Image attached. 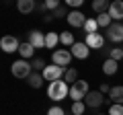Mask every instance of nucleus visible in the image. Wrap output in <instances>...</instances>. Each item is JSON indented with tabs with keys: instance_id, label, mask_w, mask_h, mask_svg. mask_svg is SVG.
<instances>
[{
	"instance_id": "20e7f679",
	"label": "nucleus",
	"mask_w": 123,
	"mask_h": 115,
	"mask_svg": "<svg viewBox=\"0 0 123 115\" xmlns=\"http://www.w3.org/2000/svg\"><path fill=\"white\" fill-rule=\"evenodd\" d=\"M72 58H74V56H72L70 49H53L51 62L55 64V66H60V68H66V66H70Z\"/></svg>"
},
{
	"instance_id": "f704fd0d",
	"label": "nucleus",
	"mask_w": 123,
	"mask_h": 115,
	"mask_svg": "<svg viewBox=\"0 0 123 115\" xmlns=\"http://www.w3.org/2000/svg\"><path fill=\"white\" fill-rule=\"evenodd\" d=\"M98 115H107V113H98Z\"/></svg>"
},
{
	"instance_id": "0eeeda50",
	"label": "nucleus",
	"mask_w": 123,
	"mask_h": 115,
	"mask_svg": "<svg viewBox=\"0 0 123 115\" xmlns=\"http://www.w3.org/2000/svg\"><path fill=\"white\" fill-rule=\"evenodd\" d=\"M105 101H107V99H105V95H103L101 90H90V93L86 95V99H84L86 107H90V109H98Z\"/></svg>"
},
{
	"instance_id": "72a5a7b5",
	"label": "nucleus",
	"mask_w": 123,
	"mask_h": 115,
	"mask_svg": "<svg viewBox=\"0 0 123 115\" xmlns=\"http://www.w3.org/2000/svg\"><path fill=\"white\" fill-rule=\"evenodd\" d=\"M51 19H53V14H51V13H45V17H43V21H45V23H49Z\"/></svg>"
},
{
	"instance_id": "a878e982",
	"label": "nucleus",
	"mask_w": 123,
	"mask_h": 115,
	"mask_svg": "<svg viewBox=\"0 0 123 115\" xmlns=\"http://www.w3.org/2000/svg\"><path fill=\"white\" fill-rule=\"evenodd\" d=\"M72 115H84V111H86V103L84 101H78V103H72Z\"/></svg>"
},
{
	"instance_id": "9b49d317",
	"label": "nucleus",
	"mask_w": 123,
	"mask_h": 115,
	"mask_svg": "<svg viewBox=\"0 0 123 115\" xmlns=\"http://www.w3.org/2000/svg\"><path fill=\"white\" fill-rule=\"evenodd\" d=\"M68 25L70 27H82L84 29V23H86V14L80 13V10H70V14H68Z\"/></svg>"
},
{
	"instance_id": "7ed1b4c3",
	"label": "nucleus",
	"mask_w": 123,
	"mask_h": 115,
	"mask_svg": "<svg viewBox=\"0 0 123 115\" xmlns=\"http://www.w3.org/2000/svg\"><path fill=\"white\" fill-rule=\"evenodd\" d=\"M88 93H90V90H88V82H86V80H78V82H74L70 86V99L74 103L84 101Z\"/></svg>"
},
{
	"instance_id": "423d86ee",
	"label": "nucleus",
	"mask_w": 123,
	"mask_h": 115,
	"mask_svg": "<svg viewBox=\"0 0 123 115\" xmlns=\"http://www.w3.org/2000/svg\"><path fill=\"white\" fill-rule=\"evenodd\" d=\"M0 49L4 53H14L21 49V41L17 39L14 35H4L2 39H0Z\"/></svg>"
},
{
	"instance_id": "6e6552de",
	"label": "nucleus",
	"mask_w": 123,
	"mask_h": 115,
	"mask_svg": "<svg viewBox=\"0 0 123 115\" xmlns=\"http://www.w3.org/2000/svg\"><path fill=\"white\" fill-rule=\"evenodd\" d=\"M107 39L111 43H121L123 41V23H113L107 29Z\"/></svg>"
},
{
	"instance_id": "c85d7f7f",
	"label": "nucleus",
	"mask_w": 123,
	"mask_h": 115,
	"mask_svg": "<svg viewBox=\"0 0 123 115\" xmlns=\"http://www.w3.org/2000/svg\"><path fill=\"white\" fill-rule=\"evenodd\" d=\"M53 19H62V17H66L68 19V14H70V13H68V8H66V6H60V8H57V10H53Z\"/></svg>"
},
{
	"instance_id": "bb28decb",
	"label": "nucleus",
	"mask_w": 123,
	"mask_h": 115,
	"mask_svg": "<svg viewBox=\"0 0 123 115\" xmlns=\"http://www.w3.org/2000/svg\"><path fill=\"white\" fill-rule=\"evenodd\" d=\"M43 4H45V10H51V13H53V10H57V8L62 6L60 0H45Z\"/></svg>"
},
{
	"instance_id": "9d476101",
	"label": "nucleus",
	"mask_w": 123,
	"mask_h": 115,
	"mask_svg": "<svg viewBox=\"0 0 123 115\" xmlns=\"http://www.w3.org/2000/svg\"><path fill=\"white\" fill-rule=\"evenodd\" d=\"M84 43H86L90 49H103V45H105V35H103V33L86 35V37H84Z\"/></svg>"
},
{
	"instance_id": "7c9ffc66",
	"label": "nucleus",
	"mask_w": 123,
	"mask_h": 115,
	"mask_svg": "<svg viewBox=\"0 0 123 115\" xmlns=\"http://www.w3.org/2000/svg\"><path fill=\"white\" fill-rule=\"evenodd\" d=\"M107 115H123V105H111Z\"/></svg>"
},
{
	"instance_id": "f8f14e48",
	"label": "nucleus",
	"mask_w": 123,
	"mask_h": 115,
	"mask_svg": "<svg viewBox=\"0 0 123 115\" xmlns=\"http://www.w3.org/2000/svg\"><path fill=\"white\" fill-rule=\"evenodd\" d=\"M109 17L113 19L115 23H119L123 19V0H113L109 6Z\"/></svg>"
},
{
	"instance_id": "473e14b6",
	"label": "nucleus",
	"mask_w": 123,
	"mask_h": 115,
	"mask_svg": "<svg viewBox=\"0 0 123 115\" xmlns=\"http://www.w3.org/2000/svg\"><path fill=\"white\" fill-rule=\"evenodd\" d=\"M111 89H113V86H109V84H107V82H103V84H101V86H98V90H101V93H103V95H105V93H107V95H109V93H111Z\"/></svg>"
},
{
	"instance_id": "1a4fd4ad",
	"label": "nucleus",
	"mask_w": 123,
	"mask_h": 115,
	"mask_svg": "<svg viewBox=\"0 0 123 115\" xmlns=\"http://www.w3.org/2000/svg\"><path fill=\"white\" fill-rule=\"evenodd\" d=\"M70 51H72V56H74L76 60H86V58L90 56V47H88L84 41H76L70 47Z\"/></svg>"
},
{
	"instance_id": "4468645a",
	"label": "nucleus",
	"mask_w": 123,
	"mask_h": 115,
	"mask_svg": "<svg viewBox=\"0 0 123 115\" xmlns=\"http://www.w3.org/2000/svg\"><path fill=\"white\" fill-rule=\"evenodd\" d=\"M109 101H111V105H123V84H117V86L111 89Z\"/></svg>"
},
{
	"instance_id": "2eb2a0df",
	"label": "nucleus",
	"mask_w": 123,
	"mask_h": 115,
	"mask_svg": "<svg viewBox=\"0 0 123 115\" xmlns=\"http://www.w3.org/2000/svg\"><path fill=\"white\" fill-rule=\"evenodd\" d=\"M17 10L21 14H31L33 10H35V2H33V0H18L17 2Z\"/></svg>"
},
{
	"instance_id": "6ab92c4d",
	"label": "nucleus",
	"mask_w": 123,
	"mask_h": 115,
	"mask_svg": "<svg viewBox=\"0 0 123 115\" xmlns=\"http://www.w3.org/2000/svg\"><path fill=\"white\" fill-rule=\"evenodd\" d=\"M18 53H21V60H29V58H33V53H35V47H33L29 41H25V43H21Z\"/></svg>"
},
{
	"instance_id": "2f4dec72",
	"label": "nucleus",
	"mask_w": 123,
	"mask_h": 115,
	"mask_svg": "<svg viewBox=\"0 0 123 115\" xmlns=\"http://www.w3.org/2000/svg\"><path fill=\"white\" fill-rule=\"evenodd\" d=\"M68 6H72L74 10H78L82 6V0H68Z\"/></svg>"
},
{
	"instance_id": "aec40b11",
	"label": "nucleus",
	"mask_w": 123,
	"mask_h": 115,
	"mask_svg": "<svg viewBox=\"0 0 123 115\" xmlns=\"http://www.w3.org/2000/svg\"><path fill=\"white\" fill-rule=\"evenodd\" d=\"M98 23H97V19L94 17H90V19H86V23H84V33L86 35H92V33H98Z\"/></svg>"
},
{
	"instance_id": "c756f323",
	"label": "nucleus",
	"mask_w": 123,
	"mask_h": 115,
	"mask_svg": "<svg viewBox=\"0 0 123 115\" xmlns=\"http://www.w3.org/2000/svg\"><path fill=\"white\" fill-rule=\"evenodd\" d=\"M47 115H66V111L62 109L60 105H53V107H49V109H47Z\"/></svg>"
},
{
	"instance_id": "dca6fc26",
	"label": "nucleus",
	"mask_w": 123,
	"mask_h": 115,
	"mask_svg": "<svg viewBox=\"0 0 123 115\" xmlns=\"http://www.w3.org/2000/svg\"><path fill=\"white\" fill-rule=\"evenodd\" d=\"M117 70H119V62H115V60H111V58H107L105 62H103V72H105L107 76L117 74Z\"/></svg>"
},
{
	"instance_id": "393cba45",
	"label": "nucleus",
	"mask_w": 123,
	"mask_h": 115,
	"mask_svg": "<svg viewBox=\"0 0 123 115\" xmlns=\"http://www.w3.org/2000/svg\"><path fill=\"white\" fill-rule=\"evenodd\" d=\"M107 58H111V60H115V62H119L123 58V47H113V49H107Z\"/></svg>"
},
{
	"instance_id": "cd10ccee",
	"label": "nucleus",
	"mask_w": 123,
	"mask_h": 115,
	"mask_svg": "<svg viewBox=\"0 0 123 115\" xmlns=\"http://www.w3.org/2000/svg\"><path fill=\"white\" fill-rule=\"evenodd\" d=\"M31 66H33V70H39V72H43V70H45V66H47V64H45L43 60H41V58H35V60H33V62H31Z\"/></svg>"
},
{
	"instance_id": "a211bd4d",
	"label": "nucleus",
	"mask_w": 123,
	"mask_h": 115,
	"mask_svg": "<svg viewBox=\"0 0 123 115\" xmlns=\"http://www.w3.org/2000/svg\"><path fill=\"white\" fill-rule=\"evenodd\" d=\"M57 43H60V33H55V31L45 33V47L47 49H53Z\"/></svg>"
},
{
	"instance_id": "f257e3e1",
	"label": "nucleus",
	"mask_w": 123,
	"mask_h": 115,
	"mask_svg": "<svg viewBox=\"0 0 123 115\" xmlns=\"http://www.w3.org/2000/svg\"><path fill=\"white\" fill-rule=\"evenodd\" d=\"M47 97L51 99L53 103H60L64 101L66 97H70V84L66 82V80H55V82H49L47 86Z\"/></svg>"
},
{
	"instance_id": "412c9836",
	"label": "nucleus",
	"mask_w": 123,
	"mask_h": 115,
	"mask_svg": "<svg viewBox=\"0 0 123 115\" xmlns=\"http://www.w3.org/2000/svg\"><path fill=\"white\" fill-rule=\"evenodd\" d=\"M109 6H111V2H107V0H94V2H92V10L98 13V14L109 13Z\"/></svg>"
},
{
	"instance_id": "39448f33",
	"label": "nucleus",
	"mask_w": 123,
	"mask_h": 115,
	"mask_svg": "<svg viewBox=\"0 0 123 115\" xmlns=\"http://www.w3.org/2000/svg\"><path fill=\"white\" fill-rule=\"evenodd\" d=\"M66 70L68 68H60L55 64H49V66H45V70L41 74L47 82H55V80H62V76H66Z\"/></svg>"
},
{
	"instance_id": "b1692460",
	"label": "nucleus",
	"mask_w": 123,
	"mask_h": 115,
	"mask_svg": "<svg viewBox=\"0 0 123 115\" xmlns=\"http://www.w3.org/2000/svg\"><path fill=\"white\" fill-rule=\"evenodd\" d=\"M97 23H98V27H103V29H109L113 23H111V17H109V13H103V14H98L97 17Z\"/></svg>"
},
{
	"instance_id": "5701e85b",
	"label": "nucleus",
	"mask_w": 123,
	"mask_h": 115,
	"mask_svg": "<svg viewBox=\"0 0 123 115\" xmlns=\"http://www.w3.org/2000/svg\"><path fill=\"white\" fill-rule=\"evenodd\" d=\"M64 80H66L68 84H74V82H78V72H76V68H68L66 70V76H64Z\"/></svg>"
},
{
	"instance_id": "f03ea898",
	"label": "nucleus",
	"mask_w": 123,
	"mask_h": 115,
	"mask_svg": "<svg viewBox=\"0 0 123 115\" xmlns=\"http://www.w3.org/2000/svg\"><path fill=\"white\" fill-rule=\"evenodd\" d=\"M10 72H12L14 78H29L33 74V66L29 64V60H17L10 66Z\"/></svg>"
},
{
	"instance_id": "f3484780",
	"label": "nucleus",
	"mask_w": 123,
	"mask_h": 115,
	"mask_svg": "<svg viewBox=\"0 0 123 115\" xmlns=\"http://www.w3.org/2000/svg\"><path fill=\"white\" fill-rule=\"evenodd\" d=\"M27 80H29V86H31V89H41V86H43V82H45V78H43V74H41V72H33Z\"/></svg>"
},
{
	"instance_id": "ddd939ff",
	"label": "nucleus",
	"mask_w": 123,
	"mask_h": 115,
	"mask_svg": "<svg viewBox=\"0 0 123 115\" xmlns=\"http://www.w3.org/2000/svg\"><path fill=\"white\" fill-rule=\"evenodd\" d=\"M29 43L33 45L35 49L45 47V33H41V31H37V29H33V31L29 33Z\"/></svg>"
},
{
	"instance_id": "4be33fe9",
	"label": "nucleus",
	"mask_w": 123,
	"mask_h": 115,
	"mask_svg": "<svg viewBox=\"0 0 123 115\" xmlns=\"http://www.w3.org/2000/svg\"><path fill=\"white\" fill-rule=\"evenodd\" d=\"M60 43L66 45V47H72V45L76 43V41H74V35H72L70 31H62V33H60Z\"/></svg>"
}]
</instances>
